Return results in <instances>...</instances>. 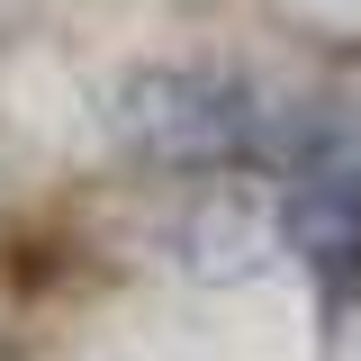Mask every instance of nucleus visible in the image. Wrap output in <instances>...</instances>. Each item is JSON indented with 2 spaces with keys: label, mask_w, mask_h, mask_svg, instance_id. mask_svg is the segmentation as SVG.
<instances>
[{
  "label": "nucleus",
  "mask_w": 361,
  "mask_h": 361,
  "mask_svg": "<svg viewBox=\"0 0 361 361\" xmlns=\"http://www.w3.org/2000/svg\"><path fill=\"white\" fill-rule=\"evenodd\" d=\"M118 127L154 163H226V154H244L262 135V118L226 73H127Z\"/></svg>",
  "instance_id": "obj_1"
},
{
  "label": "nucleus",
  "mask_w": 361,
  "mask_h": 361,
  "mask_svg": "<svg viewBox=\"0 0 361 361\" xmlns=\"http://www.w3.org/2000/svg\"><path fill=\"white\" fill-rule=\"evenodd\" d=\"M289 244L316 253V262H353L361 253V172L316 163L298 180V199H289Z\"/></svg>",
  "instance_id": "obj_2"
}]
</instances>
